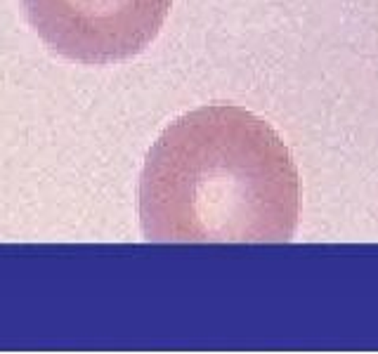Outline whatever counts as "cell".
Returning <instances> with one entry per match:
<instances>
[{
  "label": "cell",
  "instance_id": "1",
  "mask_svg": "<svg viewBox=\"0 0 378 354\" xmlns=\"http://www.w3.org/2000/svg\"><path fill=\"white\" fill-rule=\"evenodd\" d=\"M301 220V175L270 123L242 106L173 121L140 177V225L154 243H286Z\"/></svg>",
  "mask_w": 378,
  "mask_h": 354
},
{
  "label": "cell",
  "instance_id": "2",
  "mask_svg": "<svg viewBox=\"0 0 378 354\" xmlns=\"http://www.w3.org/2000/svg\"><path fill=\"white\" fill-rule=\"evenodd\" d=\"M57 55L83 64L126 62L161 31L173 0H21Z\"/></svg>",
  "mask_w": 378,
  "mask_h": 354
}]
</instances>
